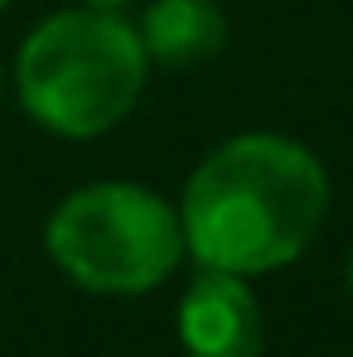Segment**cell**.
I'll return each mask as SVG.
<instances>
[{"label":"cell","mask_w":353,"mask_h":357,"mask_svg":"<svg viewBox=\"0 0 353 357\" xmlns=\"http://www.w3.org/2000/svg\"><path fill=\"white\" fill-rule=\"evenodd\" d=\"M329 178L319 160L281 135H237L218 145L184 188V246L233 275L295 261L324 222Z\"/></svg>","instance_id":"1"},{"label":"cell","mask_w":353,"mask_h":357,"mask_svg":"<svg viewBox=\"0 0 353 357\" xmlns=\"http://www.w3.org/2000/svg\"><path fill=\"white\" fill-rule=\"evenodd\" d=\"M141 34L107 10L49 15L20 49L15 82L24 112L73 140L102 135L136 107L145 87Z\"/></svg>","instance_id":"2"},{"label":"cell","mask_w":353,"mask_h":357,"mask_svg":"<svg viewBox=\"0 0 353 357\" xmlns=\"http://www.w3.org/2000/svg\"><path fill=\"white\" fill-rule=\"evenodd\" d=\"M44 241L68 280L102 295H141L184 256L179 213L141 183H87L68 193Z\"/></svg>","instance_id":"3"},{"label":"cell","mask_w":353,"mask_h":357,"mask_svg":"<svg viewBox=\"0 0 353 357\" xmlns=\"http://www.w3.org/2000/svg\"><path fill=\"white\" fill-rule=\"evenodd\" d=\"M261 333V304L247 280L203 266L179 304V338L189 357H257Z\"/></svg>","instance_id":"4"},{"label":"cell","mask_w":353,"mask_h":357,"mask_svg":"<svg viewBox=\"0 0 353 357\" xmlns=\"http://www.w3.org/2000/svg\"><path fill=\"white\" fill-rule=\"evenodd\" d=\"M228 44V20L213 0H155L141 24V49L145 59L165 68H189V63L213 59Z\"/></svg>","instance_id":"5"},{"label":"cell","mask_w":353,"mask_h":357,"mask_svg":"<svg viewBox=\"0 0 353 357\" xmlns=\"http://www.w3.org/2000/svg\"><path fill=\"white\" fill-rule=\"evenodd\" d=\"M87 5H126V0H87Z\"/></svg>","instance_id":"6"},{"label":"cell","mask_w":353,"mask_h":357,"mask_svg":"<svg viewBox=\"0 0 353 357\" xmlns=\"http://www.w3.org/2000/svg\"><path fill=\"white\" fill-rule=\"evenodd\" d=\"M349 290H353V256H349Z\"/></svg>","instance_id":"7"},{"label":"cell","mask_w":353,"mask_h":357,"mask_svg":"<svg viewBox=\"0 0 353 357\" xmlns=\"http://www.w3.org/2000/svg\"><path fill=\"white\" fill-rule=\"evenodd\" d=\"M0 5H5V0H0Z\"/></svg>","instance_id":"8"}]
</instances>
